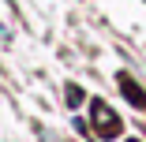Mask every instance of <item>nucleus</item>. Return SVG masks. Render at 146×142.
Segmentation results:
<instances>
[{
  "label": "nucleus",
  "instance_id": "1",
  "mask_svg": "<svg viewBox=\"0 0 146 142\" xmlns=\"http://www.w3.org/2000/svg\"><path fill=\"white\" fill-rule=\"evenodd\" d=\"M94 116H98V131H101L105 138H112L116 131H120V124H116V116H112V112H109V108H105L101 101L94 105Z\"/></svg>",
  "mask_w": 146,
  "mask_h": 142
},
{
  "label": "nucleus",
  "instance_id": "2",
  "mask_svg": "<svg viewBox=\"0 0 146 142\" xmlns=\"http://www.w3.org/2000/svg\"><path fill=\"white\" fill-rule=\"evenodd\" d=\"M120 86H124V90H127V97H131V101H135V105H142V101H146V97H142V90H139V86H135V82H131V79H124V75H120Z\"/></svg>",
  "mask_w": 146,
  "mask_h": 142
}]
</instances>
